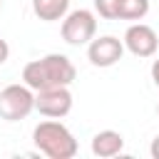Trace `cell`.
<instances>
[{"label":"cell","instance_id":"1","mask_svg":"<svg viewBox=\"0 0 159 159\" xmlns=\"http://www.w3.org/2000/svg\"><path fill=\"white\" fill-rule=\"evenodd\" d=\"M77 77V70L67 55L50 52L40 60H32L22 67V82L35 92L50 87H70Z\"/></svg>","mask_w":159,"mask_h":159},{"label":"cell","instance_id":"2","mask_svg":"<svg viewBox=\"0 0 159 159\" xmlns=\"http://www.w3.org/2000/svg\"><path fill=\"white\" fill-rule=\"evenodd\" d=\"M32 142L50 159H72L77 154V139H75V134L62 122L50 119V117L32 129Z\"/></svg>","mask_w":159,"mask_h":159},{"label":"cell","instance_id":"3","mask_svg":"<svg viewBox=\"0 0 159 159\" xmlns=\"http://www.w3.org/2000/svg\"><path fill=\"white\" fill-rule=\"evenodd\" d=\"M35 109V89L22 84H7L0 89V119L20 122Z\"/></svg>","mask_w":159,"mask_h":159},{"label":"cell","instance_id":"4","mask_svg":"<svg viewBox=\"0 0 159 159\" xmlns=\"http://www.w3.org/2000/svg\"><path fill=\"white\" fill-rule=\"evenodd\" d=\"M97 32V17L92 10H72L62 17V40L72 47L89 45Z\"/></svg>","mask_w":159,"mask_h":159},{"label":"cell","instance_id":"5","mask_svg":"<svg viewBox=\"0 0 159 159\" xmlns=\"http://www.w3.org/2000/svg\"><path fill=\"white\" fill-rule=\"evenodd\" d=\"M35 109L42 117L50 119H62L72 112V92L70 87H50L35 92Z\"/></svg>","mask_w":159,"mask_h":159},{"label":"cell","instance_id":"6","mask_svg":"<svg viewBox=\"0 0 159 159\" xmlns=\"http://www.w3.org/2000/svg\"><path fill=\"white\" fill-rule=\"evenodd\" d=\"M122 55H124V40H119L114 35L94 37L87 45V60L94 67H112L122 60Z\"/></svg>","mask_w":159,"mask_h":159},{"label":"cell","instance_id":"7","mask_svg":"<svg viewBox=\"0 0 159 159\" xmlns=\"http://www.w3.org/2000/svg\"><path fill=\"white\" fill-rule=\"evenodd\" d=\"M159 47V37L154 32V27L144 25V22H134L127 27L124 32V50H129L134 57H152Z\"/></svg>","mask_w":159,"mask_h":159},{"label":"cell","instance_id":"8","mask_svg":"<svg viewBox=\"0 0 159 159\" xmlns=\"http://www.w3.org/2000/svg\"><path fill=\"white\" fill-rule=\"evenodd\" d=\"M122 149H124V137L114 129H102L92 137V154L94 157L109 159V157H117Z\"/></svg>","mask_w":159,"mask_h":159},{"label":"cell","instance_id":"9","mask_svg":"<svg viewBox=\"0 0 159 159\" xmlns=\"http://www.w3.org/2000/svg\"><path fill=\"white\" fill-rule=\"evenodd\" d=\"M67 7H70V0H32V12L45 22L62 20L67 15Z\"/></svg>","mask_w":159,"mask_h":159},{"label":"cell","instance_id":"10","mask_svg":"<svg viewBox=\"0 0 159 159\" xmlns=\"http://www.w3.org/2000/svg\"><path fill=\"white\" fill-rule=\"evenodd\" d=\"M149 12V0H119L117 20H142Z\"/></svg>","mask_w":159,"mask_h":159},{"label":"cell","instance_id":"11","mask_svg":"<svg viewBox=\"0 0 159 159\" xmlns=\"http://www.w3.org/2000/svg\"><path fill=\"white\" fill-rule=\"evenodd\" d=\"M117 5L119 0H94V10L104 20H117Z\"/></svg>","mask_w":159,"mask_h":159},{"label":"cell","instance_id":"12","mask_svg":"<svg viewBox=\"0 0 159 159\" xmlns=\"http://www.w3.org/2000/svg\"><path fill=\"white\" fill-rule=\"evenodd\" d=\"M7 57H10V45L0 37V65H5V62H7Z\"/></svg>","mask_w":159,"mask_h":159},{"label":"cell","instance_id":"13","mask_svg":"<svg viewBox=\"0 0 159 159\" xmlns=\"http://www.w3.org/2000/svg\"><path fill=\"white\" fill-rule=\"evenodd\" d=\"M152 82H154V84L159 87V57H157V60L152 62Z\"/></svg>","mask_w":159,"mask_h":159},{"label":"cell","instance_id":"14","mask_svg":"<svg viewBox=\"0 0 159 159\" xmlns=\"http://www.w3.org/2000/svg\"><path fill=\"white\" fill-rule=\"evenodd\" d=\"M149 154L154 157V159H159V134L152 139V147H149Z\"/></svg>","mask_w":159,"mask_h":159},{"label":"cell","instance_id":"15","mask_svg":"<svg viewBox=\"0 0 159 159\" xmlns=\"http://www.w3.org/2000/svg\"><path fill=\"white\" fill-rule=\"evenodd\" d=\"M157 114H159V104H157Z\"/></svg>","mask_w":159,"mask_h":159},{"label":"cell","instance_id":"16","mask_svg":"<svg viewBox=\"0 0 159 159\" xmlns=\"http://www.w3.org/2000/svg\"><path fill=\"white\" fill-rule=\"evenodd\" d=\"M0 7H2V0H0Z\"/></svg>","mask_w":159,"mask_h":159}]
</instances>
